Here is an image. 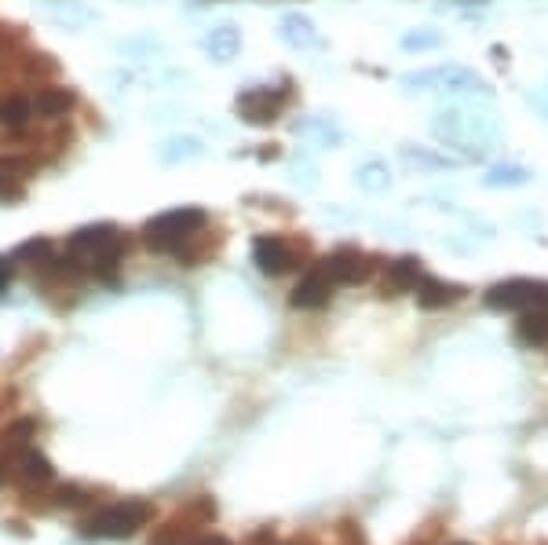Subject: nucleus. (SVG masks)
<instances>
[{"label":"nucleus","mask_w":548,"mask_h":545,"mask_svg":"<svg viewBox=\"0 0 548 545\" xmlns=\"http://www.w3.org/2000/svg\"><path fill=\"white\" fill-rule=\"evenodd\" d=\"M205 227H209V213L201 205H180V209H169V213H158L154 220H147L143 224V242L154 253H176L180 257Z\"/></svg>","instance_id":"f257e3e1"},{"label":"nucleus","mask_w":548,"mask_h":545,"mask_svg":"<svg viewBox=\"0 0 548 545\" xmlns=\"http://www.w3.org/2000/svg\"><path fill=\"white\" fill-rule=\"evenodd\" d=\"M66 249H70L74 264H85L95 275L110 278L117 271V264H121V257H125V235L114 224H88L77 227L70 242H66Z\"/></svg>","instance_id":"f03ea898"},{"label":"nucleus","mask_w":548,"mask_h":545,"mask_svg":"<svg viewBox=\"0 0 548 545\" xmlns=\"http://www.w3.org/2000/svg\"><path fill=\"white\" fill-rule=\"evenodd\" d=\"M150 516H154V509H150L147 502L125 498V502L103 505V509H95L92 516H85V520H81V535L103 538V542H121V538L139 535V531L150 524Z\"/></svg>","instance_id":"7ed1b4c3"},{"label":"nucleus","mask_w":548,"mask_h":545,"mask_svg":"<svg viewBox=\"0 0 548 545\" xmlns=\"http://www.w3.org/2000/svg\"><path fill=\"white\" fill-rule=\"evenodd\" d=\"M435 139L446 147H468L475 143V150H486V143L497 136V125L483 114H468V110H443L432 125Z\"/></svg>","instance_id":"20e7f679"},{"label":"nucleus","mask_w":548,"mask_h":545,"mask_svg":"<svg viewBox=\"0 0 548 545\" xmlns=\"http://www.w3.org/2000/svg\"><path fill=\"white\" fill-rule=\"evenodd\" d=\"M483 304L490 311H527L548 304V282L545 278H505L483 293Z\"/></svg>","instance_id":"39448f33"},{"label":"nucleus","mask_w":548,"mask_h":545,"mask_svg":"<svg viewBox=\"0 0 548 545\" xmlns=\"http://www.w3.org/2000/svg\"><path fill=\"white\" fill-rule=\"evenodd\" d=\"M216 520V502L212 498H194V502L176 513L158 535L150 538V545H190L201 535V527H209Z\"/></svg>","instance_id":"423d86ee"},{"label":"nucleus","mask_w":548,"mask_h":545,"mask_svg":"<svg viewBox=\"0 0 548 545\" xmlns=\"http://www.w3.org/2000/svg\"><path fill=\"white\" fill-rule=\"evenodd\" d=\"M318 268L326 271L333 286H359V282H366V278L377 271V260L359 246H340L333 249Z\"/></svg>","instance_id":"0eeeda50"},{"label":"nucleus","mask_w":548,"mask_h":545,"mask_svg":"<svg viewBox=\"0 0 548 545\" xmlns=\"http://www.w3.org/2000/svg\"><path fill=\"white\" fill-rule=\"evenodd\" d=\"M285 103H289V88H249V92L238 96L234 110L249 125H271V121H278Z\"/></svg>","instance_id":"6e6552de"},{"label":"nucleus","mask_w":548,"mask_h":545,"mask_svg":"<svg viewBox=\"0 0 548 545\" xmlns=\"http://www.w3.org/2000/svg\"><path fill=\"white\" fill-rule=\"evenodd\" d=\"M402 85H443L446 92H468V96H490L486 77H479L475 70L464 66H443V70H428V74H410L402 77Z\"/></svg>","instance_id":"1a4fd4ad"},{"label":"nucleus","mask_w":548,"mask_h":545,"mask_svg":"<svg viewBox=\"0 0 548 545\" xmlns=\"http://www.w3.org/2000/svg\"><path fill=\"white\" fill-rule=\"evenodd\" d=\"M253 264L264 271V275L278 278L296 268V249L289 246L282 235H260L253 242Z\"/></svg>","instance_id":"9d476101"},{"label":"nucleus","mask_w":548,"mask_h":545,"mask_svg":"<svg viewBox=\"0 0 548 545\" xmlns=\"http://www.w3.org/2000/svg\"><path fill=\"white\" fill-rule=\"evenodd\" d=\"M413 293H417V304H421L424 311L450 308V304H461V300L468 297V289H464L461 282H446V278H435V275H424Z\"/></svg>","instance_id":"9b49d317"},{"label":"nucleus","mask_w":548,"mask_h":545,"mask_svg":"<svg viewBox=\"0 0 548 545\" xmlns=\"http://www.w3.org/2000/svg\"><path fill=\"white\" fill-rule=\"evenodd\" d=\"M329 300H333V282H329L326 271L315 268V271H307V275L296 282L289 304L300 308V311H318V308H326Z\"/></svg>","instance_id":"f8f14e48"},{"label":"nucleus","mask_w":548,"mask_h":545,"mask_svg":"<svg viewBox=\"0 0 548 545\" xmlns=\"http://www.w3.org/2000/svg\"><path fill=\"white\" fill-rule=\"evenodd\" d=\"M421 278H424L421 257H399V260H391L388 271H384V286H380V293H384V297H399V293H413Z\"/></svg>","instance_id":"ddd939ff"},{"label":"nucleus","mask_w":548,"mask_h":545,"mask_svg":"<svg viewBox=\"0 0 548 545\" xmlns=\"http://www.w3.org/2000/svg\"><path fill=\"white\" fill-rule=\"evenodd\" d=\"M15 476H19L26 487H48V483L55 480V465L44 458L41 450L26 447L19 458H15Z\"/></svg>","instance_id":"4468645a"},{"label":"nucleus","mask_w":548,"mask_h":545,"mask_svg":"<svg viewBox=\"0 0 548 545\" xmlns=\"http://www.w3.org/2000/svg\"><path fill=\"white\" fill-rule=\"evenodd\" d=\"M516 337L527 344V348H548V304L519 311Z\"/></svg>","instance_id":"2eb2a0df"},{"label":"nucleus","mask_w":548,"mask_h":545,"mask_svg":"<svg viewBox=\"0 0 548 545\" xmlns=\"http://www.w3.org/2000/svg\"><path fill=\"white\" fill-rule=\"evenodd\" d=\"M282 41L289 44V48L311 52V48H318V44H322V33L315 30V22L307 19V15L293 11V15H285V19H282Z\"/></svg>","instance_id":"dca6fc26"},{"label":"nucleus","mask_w":548,"mask_h":545,"mask_svg":"<svg viewBox=\"0 0 548 545\" xmlns=\"http://www.w3.org/2000/svg\"><path fill=\"white\" fill-rule=\"evenodd\" d=\"M201 44H205V52H209L216 63H231L234 55L242 52V33H238V26L227 22V26H216Z\"/></svg>","instance_id":"f3484780"},{"label":"nucleus","mask_w":548,"mask_h":545,"mask_svg":"<svg viewBox=\"0 0 548 545\" xmlns=\"http://www.w3.org/2000/svg\"><path fill=\"white\" fill-rule=\"evenodd\" d=\"M534 172L527 165H516V161H505V165H494V169L483 176V187L490 191H501V187H527Z\"/></svg>","instance_id":"a211bd4d"},{"label":"nucleus","mask_w":548,"mask_h":545,"mask_svg":"<svg viewBox=\"0 0 548 545\" xmlns=\"http://www.w3.org/2000/svg\"><path fill=\"white\" fill-rule=\"evenodd\" d=\"M74 103H77V96L70 88H41L30 107L37 110V114H44V118H59V114H66Z\"/></svg>","instance_id":"6ab92c4d"},{"label":"nucleus","mask_w":548,"mask_h":545,"mask_svg":"<svg viewBox=\"0 0 548 545\" xmlns=\"http://www.w3.org/2000/svg\"><path fill=\"white\" fill-rule=\"evenodd\" d=\"M355 183H359V191L366 194H384L391 187V172L384 161H362L359 169H355Z\"/></svg>","instance_id":"aec40b11"},{"label":"nucleus","mask_w":548,"mask_h":545,"mask_svg":"<svg viewBox=\"0 0 548 545\" xmlns=\"http://www.w3.org/2000/svg\"><path fill=\"white\" fill-rule=\"evenodd\" d=\"M92 498L95 494L81 483H63V487H55L52 505L55 509H85V505H92Z\"/></svg>","instance_id":"412c9836"},{"label":"nucleus","mask_w":548,"mask_h":545,"mask_svg":"<svg viewBox=\"0 0 548 545\" xmlns=\"http://www.w3.org/2000/svg\"><path fill=\"white\" fill-rule=\"evenodd\" d=\"M15 260L33 264V268H44V264L52 260V238H30V242H22V246L15 249Z\"/></svg>","instance_id":"4be33fe9"},{"label":"nucleus","mask_w":548,"mask_h":545,"mask_svg":"<svg viewBox=\"0 0 548 545\" xmlns=\"http://www.w3.org/2000/svg\"><path fill=\"white\" fill-rule=\"evenodd\" d=\"M30 114H33V107L26 103V99H19V96L0 99V121L11 125V129H22V125L30 121Z\"/></svg>","instance_id":"5701e85b"},{"label":"nucleus","mask_w":548,"mask_h":545,"mask_svg":"<svg viewBox=\"0 0 548 545\" xmlns=\"http://www.w3.org/2000/svg\"><path fill=\"white\" fill-rule=\"evenodd\" d=\"M205 154V147H201L198 139H172V143H165L161 147V161H190V158H201Z\"/></svg>","instance_id":"b1692460"},{"label":"nucleus","mask_w":548,"mask_h":545,"mask_svg":"<svg viewBox=\"0 0 548 545\" xmlns=\"http://www.w3.org/2000/svg\"><path fill=\"white\" fill-rule=\"evenodd\" d=\"M439 44H443V37L428 30H417L402 37V48H406V52H428V48H439Z\"/></svg>","instance_id":"393cba45"},{"label":"nucleus","mask_w":548,"mask_h":545,"mask_svg":"<svg viewBox=\"0 0 548 545\" xmlns=\"http://www.w3.org/2000/svg\"><path fill=\"white\" fill-rule=\"evenodd\" d=\"M406 161H410V165H424V169H443V165H450L446 158H432V154H421V150H406Z\"/></svg>","instance_id":"a878e982"},{"label":"nucleus","mask_w":548,"mask_h":545,"mask_svg":"<svg viewBox=\"0 0 548 545\" xmlns=\"http://www.w3.org/2000/svg\"><path fill=\"white\" fill-rule=\"evenodd\" d=\"M340 535L348 538V545H362V531L351 524V520H344V524H340Z\"/></svg>","instance_id":"bb28decb"},{"label":"nucleus","mask_w":548,"mask_h":545,"mask_svg":"<svg viewBox=\"0 0 548 545\" xmlns=\"http://www.w3.org/2000/svg\"><path fill=\"white\" fill-rule=\"evenodd\" d=\"M11 271H15V264H11L8 257H0V293L8 289V282H11Z\"/></svg>","instance_id":"cd10ccee"},{"label":"nucleus","mask_w":548,"mask_h":545,"mask_svg":"<svg viewBox=\"0 0 548 545\" xmlns=\"http://www.w3.org/2000/svg\"><path fill=\"white\" fill-rule=\"evenodd\" d=\"M190 545H234L231 538H223V535H198Z\"/></svg>","instance_id":"c85d7f7f"},{"label":"nucleus","mask_w":548,"mask_h":545,"mask_svg":"<svg viewBox=\"0 0 548 545\" xmlns=\"http://www.w3.org/2000/svg\"><path fill=\"white\" fill-rule=\"evenodd\" d=\"M271 527H264V531H256V535L253 538H249V542H245V545H271Z\"/></svg>","instance_id":"c756f323"},{"label":"nucleus","mask_w":548,"mask_h":545,"mask_svg":"<svg viewBox=\"0 0 548 545\" xmlns=\"http://www.w3.org/2000/svg\"><path fill=\"white\" fill-rule=\"evenodd\" d=\"M454 545H468V542H454Z\"/></svg>","instance_id":"7c9ffc66"},{"label":"nucleus","mask_w":548,"mask_h":545,"mask_svg":"<svg viewBox=\"0 0 548 545\" xmlns=\"http://www.w3.org/2000/svg\"><path fill=\"white\" fill-rule=\"evenodd\" d=\"M293 545H300V542H293Z\"/></svg>","instance_id":"2f4dec72"}]
</instances>
